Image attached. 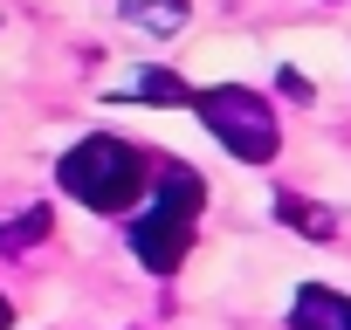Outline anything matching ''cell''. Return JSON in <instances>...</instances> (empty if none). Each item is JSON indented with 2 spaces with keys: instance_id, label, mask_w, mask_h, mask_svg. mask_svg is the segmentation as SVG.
<instances>
[{
  "instance_id": "8",
  "label": "cell",
  "mask_w": 351,
  "mask_h": 330,
  "mask_svg": "<svg viewBox=\"0 0 351 330\" xmlns=\"http://www.w3.org/2000/svg\"><path fill=\"white\" fill-rule=\"evenodd\" d=\"M276 220L282 227H296V234H310V241H330L337 234V220L330 214H317L310 200H296V193H276Z\"/></svg>"
},
{
  "instance_id": "9",
  "label": "cell",
  "mask_w": 351,
  "mask_h": 330,
  "mask_svg": "<svg viewBox=\"0 0 351 330\" xmlns=\"http://www.w3.org/2000/svg\"><path fill=\"white\" fill-rule=\"evenodd\" d=\"M0 330H14V303L8 296H0Z\"/></svg>"
},
{
  "instance_id": "1",
  "label": "cell",
  "mask_w": 351,
  "mask_h": 330,
  "mask_svg": "<svg viewBox=\"0 0 351 330\" xmlns=\"http://www.w3.org/2000/svg\"><path fill=\"white\" fill-rule=\"evenodd\" d=\"M145 186H152V158H145L131 138L97 131V138H83L76 151H62V193L83 200L90 214H124V207H138Z\"/></svg>"
},
{
  "instance_id": "4",
  "label": "cell",
  "mask_w": 351,
  "mask_h": 330,
  "mask_svg": "<svg viewBox=\"0 0 351 330\" xmlns=\"http://www.w3.org/2000/svg\"><path fill=\"white\" fill-rule=\"evenodd\" d=\"M289 330H351V296L330 282H303L289 303Z\"/></svg>"
},
{
  "instance_id": "7",
  "label": "cell",
  "mask_w": 351,
  "mask_h": 330,
  "mask_svg": "<svg viewBox=\"0 0 351 330\" xmlns=\"http://www.w3.org/2000/svg\"><path fill=\"white\" fill-rule=\"evenodd\" d=\"M124 21H138L152 35H180L186 28V0H124Z\"/></svg>"
},
{
  "instance_id": "3",
  "label": "cell",
  "mask_w": 351,
  "mask_h": 330,
  "mask_svg": "<svg viewBox=\"0 0 351 330\" xmlns=\"http://www.w3.org/2000/svg\"><path fill=\"white\" fill-rule=\"evenodd\" d=\"M193 227H200V220H186V214L145 207V214L131 220V255H138L152 275H172V268L186 262V248H193Z\"/></svg>"
},
{
  "instance_id": "2",
  "label": "cell",
  "mask_w": 351,
  "mask_h": 330,
  "mask_svg": "<svg viewBox=\"0 0 351 330\" xmlns=\"http://www.w3.org/2000/svg\"><path fill=\"white\" fill-rule=\"evenodd\" d=\"M193 110L200 124L221 138V151H234L241 165H269L282 151V124H276V103L248 83H214V90H193Z\"/></svg>"
},
{
  "instance_id": "6",
  "label": "cell",
  "mask_w": 351,
  "mask_h": 330,
  "mask_svg": "<svg viewBox=\"0 0 351 330\" xmlns=\"http://www.w3.org/2000/svg\"><path fill=\"white\" fill-rule=\"evenodd\" d=\"M131 97H138V103H158V110H180V103H193V90H186L180 76H172V69H138Z\"/></svg>"
},
{
  "instance_id": "5",
  "label": "cell",
  "mask_w": 351,
  "mask_h": 330,
  "mask_svg": "<svg viewBox=\"0 0 351 330\" xmlns=\"http://www.w3.org/2000/svg\"><path fill=\"white\" fill-rule=\"evenodd\" d=\"M49 227H56L49 207H28V214H14V220H0V255H28L35 241H49Z\"/></svg>"
}]
</instances>
